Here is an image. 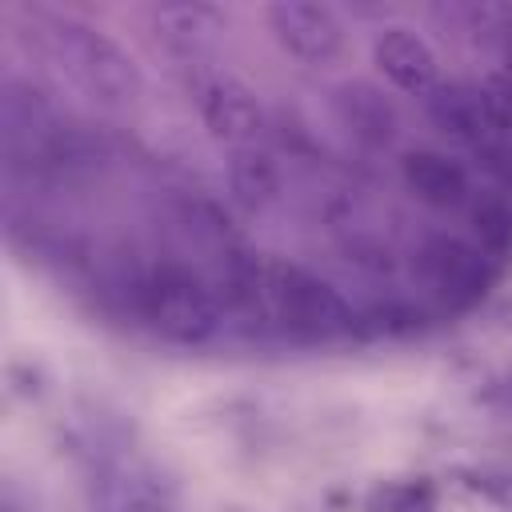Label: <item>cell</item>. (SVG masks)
I'll return each mask as SVG.
<instances>
[{
    "mask_svg": "<svg viewBox=\"0 0 512 512\" xmlns=\"http://www.w3.org/2000/svg\"><path fill=\"white\" fill-rule=\"evenodd\" d=\"M44 48L104 108H132L144 92L136 60L112 36H104L100 28H92L76 16H48Z\"/></svg>",
    "mask_w": 512,
    "mask_h": 512,
    "instance_id": "cell-1",
    "label": "cell"
},
{
    "mask_svg": "<svg viewBox=\"0 0 512 512\" xmlns=\"http://www.w3.org/2000/svg\"><path fill=\"white\" fill-rule=\"evenodd\" d=\"M256 284L264 316L300 332V336H344L356 328V312L348 300L316 272L288 260H256Z\"/></svg>",
    "mask_w": 512,
    "mask_h": 512,
    "instance_id": "cell-2",
    "label": "cell"
},
{
    "mask_svg": "<svg viewBox=\"0 0 512 512\" xmlns=\"http://www.w3.org/2000/svg\"><path fill=\"white\" fill-rule=\"evenodd\" d=\"M136 312L172 344H208L220 332V304L212 288L184 264L160 260L132 284Z\"/></svg>",
    "mask_w": 512,
    "mask_h": 512,
    "instance_id": "cell-3",
    "label": "cell"
},
{
    "mask_svg": "<svg viewBox=\"0 0 512 512\" xmlns=\"http://www.w3.org/2000/svg\"><path fill=\"white\" fill-rule=\"evenodd\" d=\"M192 100L212 140L232 144V148H252L260 140L264 108L244 80L228 72H200L192 84Z\"/></svg>",
    "mask_w": 512,
    "mask_h": 512,
    "instance_id": "cell-4",
    "label": "cell"
},
{
    "mask_svg": "<svg viewBox=\"0 0 512 512\" xmlns=\"http://www.w3.org/2000/svg\"><path fill=\"white\" fill-rule=\"evenodd\" d=\"M272 40L308 68H328L344 52V24L328 4L312 0H276L268 4Z\"/></svg>",
    "mask_w": 512,
    "mask_h": 512,
    "instance_id": "cell-5",
    "label": "cell"
},
{
    "mask_svg": "<svg viewBox=\"0 0 512 512\" xmlns=\"http://www.w3.org/2000/svg\"><path fill=\"white\" fill-rule=\"evenodd\" d=\"M416 264H420V272L444 296H452L460 304L464 300H480L488 292L492 276H496L492 264H488V256H480V248H472V244H464L456 236H444V232H436V236H428L420 244Z\"/></svg>",
    "mask_w": 512,
    "mask_h": 512,
    "instance_id": "cell-6",
    "label": "cell"
},
{
    "mask_svg": "<svg viewBox=\"0 0 512 512\" xmlns=\"http://www.w3.org/2000/svg\"><path fill=\"white\" fill-rule=\"evenodd\" d=\"M152 32L168 56H176L184 64H200L216 48L220 32H228V12L216 4H200V0L160 4V8H152Z\"/></svg>",
    "mask_w": 512,
    "mask_h": 512,
    "instance_id": "cell-7",
    "label": "cell"
},
{
    "mask_svg": "<svg viewBox=\"0 0 512 512\" xmlns=\"http://www.w3.org/2000/svg\"><path fill=\"white\" fill-rule=\"evenodd\" d=\"M372 60H376L380 76H384L392 88L408 92V96H420V100H424V96L440 84V80H436V56H432L428 40L416 36L412 28H404V24H392V28H384V32L376 36Z\"/></svg>",
    "mask_w": 512,
    "mask_h": 512,
    "instance_id": "cell-8",
    "label": "cell"
},
{
    "mask_svg": "<svg viewBox=\"0 0 512 512\" xmlns=\"http://www.w3.org/2000/svg\"><path fill=\"white\" fill-rule=\"evenodd\" d=\"M332 112L336 120L372 148H384L396 140L400 132V112L392 104V96H384V88L368 84V80H344L332 88Z\"/></svg>",
    "mask_w": 512,
    "mask_h": 512,
    "instance_id": "cell-9",
    "label": "cell"
},
{
    "mask_svg": "<svg viewBox=\"0 0 512 512\" xmlns=\"http://www.w3.org/2000/svg\"><path fill=\"white\" fill-rule=\"evenodd\" d=\"M424 108H428V120L468 144V148H480V144H500L492 136V124H488V108H484V96H480V84H436L428 96H424Z\"/></svg>",
    "mask_w": 512,
    "mask_h": 512,
    "instance_id": "cell-10",
    "label": "cell"
},
{
    "mask_svg": "<svg viewBox=\"0 0 512 512\" xmlns=\"http://www.w3.org/2000/svg\"><path fill=\"white\" fill-rule=\"evenodd\" d=\"M400 172H404V184L416 192V200H424L432 208H456V204L468 200V176L448 156L408 152L400 160Z\"/></svg>",
    "mask_w": 512,
    "mask_h": 512,
    "instance_id": "cell-11",
    "label": "cell"
},
{
    "mask_svg": "<svg viewBox=\"0 0 512 512\" xmlns=\"http://www.w3.org/2000/svg\"><path fill=\"white\" fill-rule=\"evenodd\" d=\"M228 192L236 204L260 212L268 204L280 200V168L268 152H260L256 144L252 148H236L228 156Z\"/></svg>",
    "mask_w": 512,
    "mask_h": 512,
    "instance_id": "cell-12",
    "label": "cell"
},
{
    "mask_svg": "<svg viewBox=\"0 0 512 512\" xmlns=\"http://www.w3.org/2000/svg\"><path fill=\"white\" fill-rule=\"evenodd\" d=\"M172 212H176V224L192 240H200L204 248H220L224 256H232V248H236V224L228 220V212L216 200H208L200 192H180L172 200Z\"/></svg>",
    "mask_w": 512,
    "mask_h": 512,
    "instance_id": "cell-13",
    "label": "cell"
},
{
    "mask_svg": "<svg viewBox=\"0 0 512 512\" xmlns=\"http://www.w3.org/2000/svg\"><path fill=\"white\" fill-rule=\"evenodd\" d=\"M468 216H472V232H476L484 252H492V256L512 252V204L508 200L484 196V200L472 204Z\"/></svg>",
    "mask_w": 512,
    "mask_h": 512,
    "instance_id": "cell-14",
    "label": "cell"
},
{
    "mask_svg": "<svg viewBox=\"0 0 512 512\" xmlns=\"http://www.w3.org/2000/svg\"><path fill=\"white\" fill-rule=\"evenodd\" d=\"M480 96H484V108H488L492 136L500 144H512V76H488L480 84Z\"/></svg>",
    "mask_w": 512,
    "mask_h": 512,
    "instance_id": "cell-15",
    "label": "cell"
},
{
    "mask_svg": "<svg viewBox=\"0 0 512 512\" xmlns=\"http://www.w3.org/2000/svg\"><path fill=\"white\" fill-rule=\"evenodd\" d=\"M368 508H372V512H432L428 492H416V488H408V484L376 488V492L368 496Z\"/></svg>",
    "mask_w": 512,
    "mask_h": 512,
    "instance_id": "cell-16",
    "label": "cell"
},
{
    "mask_svg": "<svg viewBox=\"0 0 512 512\" xmlns=\"http://www.w3.org/2000/svg\"><path fill=\"white\" fill-rule=\"evenodd\" d=\"M372 328L376 332H388V336H412V332L424 328V316L412 304H380L372 312Z\"/></svg>",
    "mask_w": 512,
    "mask_h": 512,
    "instance_id": "cell-17",
    "label": "cell"
},
{
    "mask_svg": "<svg viewBox=\"0 0 512 512\" xmlns=\"http://www.w3.org/2000/svg\"><path fill=\"white\" fill-rule=\"evenodd\" d=\"M476 152V168L484 176H492L500 188H512V144H480Z\"/></svg>",
    "mask_w": 512,
    "mask_h": 512,
    "instance_id": "cell-18",
    "label": "cell"
},
{
    "mask_svg": "<svg viewBox=\"0 0 512 512\" xmlns=\"http://www.w3.org/2000/svg\"><path fill=\"white\" fill-rule=\"evenodd\" d=\"M348 260H356L360 268H368V272H392V252H388V244H376V240H352L348 244Z\"/></svg>",
    "mask_w": 512,
    "mask_h": 512,
    "instance_id": "cell-19",
    "label": "cell"
},
{
    "mask_svg": "<svg viewBox=\"0 0 512 512\" xmlns=\"http://www.w3.org/2000/svg\"><path fill=\"white\" fill-rule=\"evenodd\" d=\"M508 68H512V36H508Z\"/></svg>",
    "mask_w": 512,
    "mask_h": 512,
    "instance_id": "cell-20",
    "label": "cell"
}]
</instances>
